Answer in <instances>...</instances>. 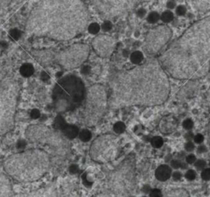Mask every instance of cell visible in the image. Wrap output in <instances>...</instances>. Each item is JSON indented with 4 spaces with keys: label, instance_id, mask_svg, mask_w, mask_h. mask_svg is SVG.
Here are the masks:
<instances>
[{
    "label": "cell",
    "instance_id": "52a82bcc",
    "mask_svg": "<svg viewBox=\"0 0 210 197\" xmlns=\"http://www.w3.org/2000/svg\"><path fill=\"white\" fill-rule=\"evenodd\" d=\"M84 100L82 119L86 125L93 127L101 119L106 109L108 103L106 91L101 85L91 86L86 91Z\"/></svg>",
    "mask_w": 210,
    "mask_h": 197
},
{
    "label": "cell",
    "instance_id": "9c48e42d",
    "mask_svg": "<svg viewBox=\"0 0 210 197\" xmlns=\"http://www.w3.org/2000/svg\"><path fill=\"white\" fill-rule=\"evenodd\" d=\"M135 178L134 163L131 159H126L110 174L108 186L115 195H128L135 187Z\"/></svg>",
    "mask_w": 210,
    "mask_h": 197
},
{
    "label": "cell",
    "instance_id": "2e32d148",
    "mask_svg": "<svg viewBox=\"0 0 210 197\" xmlns=\"http://www.w3.org/2000/svg\"><path fill=\"white\" fill-rule=\"evenodd\" d=\"M160 131L164 134L172 133L177 127V121L172 115L164 117L159 123Z\"/></svg>",
    "mask_w": 210,
    "mask_h": 197
},
{
    "label": "cell",
    "instance_id": "5bb4252c",
    "mask_svg": "<svg viewBox=\"0 0 210 197\" xmlns=\"http://www.w3.org/2000/svg\"><path fill=\"white\" fill-rule=\"evenodd\" d=\"M94 51L101 58H109L116 48V39L111 35L102 34L95 36L92 41Z\"/></svg>",
    "mask_w": 210,
    "mask_h": 197
},
{
    "label": "cell",
    "instance_id": "ac0fdd59",
    "mask_svg": "<svg viewBox=\"0 0 210 197\" xmlns=\"http://www.w3.org/2000/svg\"><path fill=\"white\" fill-rule=\"evenodd\" d=\"M172 175V169L168 165H160L155 171V177L159 181H165L170 178Z\"/></svg>",
    "mask_w": 210,
    "mask_h": 197
},
{
    "label": "cell",
    "instance_id": "f907efd6",
    "mask_svg": "<svg viewBox=\"0 0 210 197\" xmlns=\"http://www.w3.org/2000/svg\"><path fill=\"white\" fill-rule=\"evenodd\" d=\"M208 92H209V94H210V87H209V89H208Z\"/></svg>",
    "mask_w": 210,
    "mask_h": 197
},
{
    "label": "cell",
    "instance_id": "8fae6325",
    "mask_svg": "<svg viewBox=\"0 0 210 197\" xmlns=\"http://www.w3.org/2000/svg\"><path fill=\"white\" fill-rule=\"evenodd\" d=\"M90 56V47L87 44L77 43L56 53V62L65 69L79 67Z\"/></svg>",
    "mask_w": 210,
    "mask_h": 197
},
{
    "label": "cell",
    "instance_id": "9a60e30c",
    "mask_svg": "<svg viewBox=\"0 0 210 197\" xmlns=\"http://www.w3.org/2000/svg\"><path fill=\"white\" fill-rule=\"evenodd\" d=\"M39 63L44 65H49L56 61V53L53 51H51L49 49L46 50H39V51H34L32 53Z\"/></svg>",
    "mask_w": 210,
    "mask_h": 197
},
{
    "label": "cell",
    "instance_id": "8992f818",
    "mask_svg": "<svg viewBox=\"0 0 210 197\" xmlns=\"http://www.w3.org/2000/svg\"><path fill=\"white\" fill-rule=\"evenodd\" d=\"M18 96L19 86L14 79L2 81L0 86V136L13 128Z\"/></svg>",
    "mask_w": 210,
    "mask_h": 197
},
{
    "label": "cell",
    "instance_id": "ba28073f",
    "mask_svg": "<svg viewBox=\"0 0 210 197\" xmlns=\"http://www.w3.org/2000/svg\"><path fill=\"white\" fill-rule=\"evenodd\" d=\"M122 151V140L118 136L104 134L99 136L90 146V155L94 161L106 163L119 157Z\"/></svg>",
    "mask_w": 210,
    "mask_h": 197
},
{
    "label": "cell",
    "instance_id": "7c38bea8",
    "mask_svg": "<svg viewBox=\"0 0 210 197\" xmlns=\"http://www.w3.org/2000/svg\"><path fill=\"white\" fill-rule=\"evenodd\" d=\"M92 4L107 20L125 16L136 6L138 0H91Z\"/></svg>",
    "mask_w": 210,
    "mask_h": 197
},
{
    "label": "cell",
    "instance_id": "816d5d0a",
    "mask_svg": "<svg viewBox=\"0 0 210 197\" xmlns=\"http://www.w3.org/2000/svg\"><path fill=\"white\" fill-rule=\"evenodd\" d=\"M209 138H210V131H209Z\"/></svg>",
    "mask_w": 210,
    "mask_h": 197
},
{
    "label": "cell",
    "instance_id": "30bf717a",
    "mask_svg": "<svg viewBox=\"0 0 210 197\" xmlns=\"http://www.w3.org/2000/svg\"><path fill=\"white\" fill-rule=\"evenodd\" d=\"M25 136L31 142L49 145L58 149L59 152L67 151V144L63 140L64 138L46 126L30 125L25 131Z\"/></svg>",
    "mask_w": 210,
    "mask_h": 197
},
{
    "label": "cell",
    "instance_id": "4fadbf2b",
    "mask_svg": "<svg viewBox=\"0 0 210 197\" xmlns=\"http://www.w3.org/2000/svg\"><path fill=\"white\" fill-rule=\"evenodd\" d=\"M172 35V31L168 26H158L150 30L144 41V53L150 57L155 56L161 51Z\"/></svg>",
    "mask_w": 210,
    "mask_h": 197
},
{
    "label": "cell",
    "instance_id": "4316f807",
    "mask_svg": "<svg viewBox=\"0 0 210 197\" xmlns=\"http://www.w3.org/2000/svg\"><path fill=\"white\" fill-rule=\"evenodd\" d=\"M161 19L162 21L163 22H170L171 21H172L173 19V13L170 11H166L164 12L161 15Z\"/></svg>",
    "mask_w": 210,
    "mask_h": 197
},
{
    "label": "cell",
    "instance_id": "b9f144b4",
    "mask_svg": "<svg viewBox=\"0 0 210 197\" xmlns=\"http://www.w3.org/2000/svg\"><path fill=\"white\" fill-rule=\"evenodd\" d=\"M181 177H182V174L180 172H175L172 174V178L174 181H179Z\"/></svg>",
    "mask_w": 210,
    "mask_h": 197
},
{
    "label": "cell",
    "instance_id": "f35d334b",
    "mask_svg": "<svg viewBox=\"0 0 210 197\" xmlns=\"http://www.w3.org/2000/svg\"><path fill=\"white\" fill-rule=\"evenodd\" d=\"M186 12V8H185L184 6H179V7H177V8H176V13L178 14V15H184V14Z\"/></svg>",
    "mask_w": 210,
    "mask_h": 197
},
{
    "label": "cell",
    "instance_id": "f5cc1de1",
    "mask_svg": "<svg viewBox=\"0 0 210 197\" xmlns=\"http://www.w3.org/2000/svg\"><path fill=\"white\" fill-rule=\"evenodd\" d=\"M209 165H210V163H209Z\"/></svg>",
    "mask_w": 210,
    "mask_h": 197
},
{
    "label": "cell",
    "instance_id": "d6a6232c",
    "mask_svg": "<svg viewBox=\"0 0 210 197\" xmlns=\"http://www.w3.org/2000/svg\"><path fill=\"white\" fill-rule=\"evenodd\" d=\"M201 177L204 181H209L210 180V168L203 169V172H201Z\"/></svg>",
    "mask_w": 210,
    "mask_h": 197
},
{
    "label": "cell",
    "instance_id": "7402d4cb",
    "mask_svg": "<svg viewBox=\"0 0 210 197\" xmlns=\"http://www.w3.org/2000/svg\"><path fill=\"white\" fill-rule=\"evenodd\" d=\"M131 60L134 64H140L144 60V54L141 51H136L132 53Z\"/></svg>",
    "mask_w": 210,
    "mask_h": 197
},
{
    "label": "cell",
    "instance_id": "5b68a950",
    "mask_svg": "<svg viewBox=\"0 0 210 197\" xmlns=\"http://www.w3.org/2000/svg\"><path fill=\"white\" fill-rule=\"evenodd\" d=\"M86 95V87L81 78L68 75L56 83L53 91L54 109L58 113L74 110L82 104Z\"/></svg>",
    "mask_w": 210,
    "mask_h": 197
},
{
    "label": "cell",
    "instance_id": "603a6c76",
    "mask_svg": "<svg viewBox=\"0 0 210 197\" xmlns=\"http://www.w3.org/2000/svg\"><path fill=\"white\" fill-rule=\"evenodd\" d=\"M79 137H80V139H81L82 141L87 142L91 139L92 134H91V132L89 130L84 129V130H82L80 133H79Z\"/></svg>",
    "mask_w": 210,
    "mask_h": 197
},
{
    "label": "cell",
    "instance_id": "ffe728a7",
    "mask_svg": "<svg viewBox=\"0 0 210 197\" xmlns=\"http://www.w3.org/2000/svg\"><path fill=\"white\" fill-rule=\"evenodd\" d=\"M194 6L199 11H208L210 10V0H195Z\"/></svg>",
    "mask_w": 210,
    "mask_h": 197
},
{
    "label": "cell",
    "instance_id": "484cf974",
    "mask_svg": "<svg viewBox=\"0 0 210 197\" xmlns=\"http://www.w3.org/2000/svg\"><path fill=\"white\" fill-rule=\"evenodd\" d=\"M159 18H160L159 14L156 12H152L149 14L148 17H147V20H148V21L150 23L153 24L155 23V22H157V21L159 20Z\"/></svg>",
    "mask_w": 210,
    "mask_h": 197
},
{
    "label": "cell",
    "instance_id": "d6986e66",
    "mask_svg": "<svg viewBox=\"0 0 210 197\" xmlns=\"http://www.w3.org/2000/svg\"><path fill=\"white\" fill-rule=\"evenodd\" d=\"M62 134L68 139H74L79 135V129L75 125H71V124H65L62 128Z\"/></svg>",
    "mask_w": 210,
    "mask_h": 197
},
{
    "label": "cell",
    "instance_id": "8d00e7d4",
    "mask_svg": "<svg viewBox=\"0 0 210 197\" xmlns=\"http://www.w3.org/2000/svg\"><path fill=\"white\" fill-rule=\"evenodd\" d=\"M203 140H204V137H203V135L201 134L196 135V136L194 137V142L197 143V144H201V143L203 141Z\"/></svg>",
    "mask_w": 210,
    "mask_h": 197
},
{
    "label": "cell",
    "instance_id": "ab89813d",
    "mask_svg": "<svg viewBox=\"0 0 210 197\" xmlns=\"http://www.w3.org/2000/svg\"><path fill=\"white\" fill-rule=\"evenodd\" d=\"M196 160V157L194 154H189V155L186 157V162L188 163H194Z\"/></svg>",
    "mask_w": 210,
    "mask_h": 197
},
{
    "label": "cell",
    "instance_id": "74e56055",
    "mask_svg": "<svg viewBox=\"0 0 210 197\" xmlns=\"http://www.w3.org/2000/svg\"><path fill=\"white\" fill-rule=\"evenodd\" d=\"M171 166L173 168L177 169V168L181 167V163L179 160H172L171 162Z\"/></svg>",
    "mask_w": 210,
    "mask_h": 197
},
{
    "label": "cell",
    "instance_id": "d4e9b609",
    "mask_svg": "<svg viewBox=\"0 0 210 197\" xmlns=\"http://www.w3.org/2000/svg\"><path fill=\"white\" fill-rule=\"evenodd\" d=\"M125 130H126V126H125V124L123 122H118L113 126V131L117 134H121V133L124 132Z\"/></svg>",
    "mask_w": 210,
    "mask_h": 197
},
{
    "label": "cell",
    "instance_id": "277c9868",
    "mask_svg": "<svg viewBox=\"0 0 210 197\" xmlns=\"http://www.w3.org/2000/svg\"><path fill=\"white\" fill-rule=\"evenodd\" d=\"M6 173L20 182H32L40 179L50 168L49 154L41 150H29L15 154L5 160Z\"/></svg>",
    "mask_w": 210,
    "mask_h": 197
},
{
    "label": "cell",
    "instance_id": "f1b7e54d",
    "mask_svg": "<svg viewBox=\"0 0 210 197\" xmlns=\"http://www.w3.org/2000/svg\"><path fill=\"white\" fill-rule=\"evenodd\" d=\"M99 30H100V26H99V24L97 23H92L88 26V30L90 31V33L94 34V35L99 33Z\"/></svg>",
    "mask_w": 210,
    "mask_h": 197
},
{
    "label": "cell",
    "instance_id": "3957f363",
    "mask_svg": "<svg viewBox=\"0 0 210 197\" xmlns=\"http://www.w3.org/2000/svg\"><path fill=\"white\" fill-rule=\"evenodd\" d=\"M210 60V16L195 21L160 56L159 63L170 77L191 78Z\"/></svg>",
    "mask_w": 210,
    "mask_h": 197
},
{
    "label": "cell",
    "instance_id": "ee69618b",
    "mask_svg": "<svg viewBox=\"0 0 210 197\" xmlns=\"http://www.w3.org/2000/svg\"><path fill=\"white\" fill-rule=\"evenodd\" d=\"M206 151H207V147H206L205 146H199L198 150H197V152H198V153H200V154L204 153V152H206Z\"/></svg>",
    "mask_w": 210,
    "mask_h": 197
},
{
    "label": "cell",
    "instance_id": "4dcf8cb0",
    "mask_svg": "<svg viewBox=\"0 0 210 197\" xmlns=\"http://www.w3.org/2000/svg\"><path fill=\"white\" fill-rule=\"evenodd\" d=\"M185 177L188 181H193L196 177V172L194 170H188L185 173Z\"/></svg>",
    "mask_w": 210,
    "mask_h": 197
},
{
    "label": "cell",
    "instance_id": "1f68e13d",
    "mask_svg": "<svg viewBox=\"0 0 210 197\" xmlns=\"http://www.w3.org/2000/svg\"><path fill=\"white\" fill-rule=\"evenodd\" d=\"M194 126V123L191 119H186L183 122V128H185V130H191Z\"/></svg>",
    "mask_w": 210,
    "mask_h": 197
},
{
    "label": "cell",
    "instance_id": "d590c367",
    "mask_svg": "<svg viewBox=\"0 0 210 197\" xmlns=\"http://www.w3.org/2000/svg\"><path fill=\"white\" fill-rule=\"evenodd\" d=\"M150 196L152 197H160L162 196V192L161 190H159V189H154L150 191Z\"/></svg>",
    "mask_w": 210,
    "mask_h": 197
},
{
    "label": "cell",
    "instance_id": "6da1fadb",
    "mask_svg": "<svg viewBox=\"0 0 210 197\" xmlns=\"http://www.w3.org/2000/svg\"><path fill=\"white\" fill-rule=\"evenodd\" d=\"M111 104L116 106H155L169 96L170 82L159 61L150 60L118 72L111 80Z\"/></svg>",
    "mask_w": 210,
    "mask_h": 197
},
{
    "label": "cell",
    "instance_id": "44dd1931",
    "mask_svg": "<svg viewBox=\"0 0 210 197\" xmlns=\"http://www.w3.org/2000/svg\"><path fill=\"white\" fill-rule=\"evenodd\" d=\"M21 74L25 77H29L34 73V67L30 63H25L20 68Z\"/></svg>",
    "mask_w": 210,
    "mask_h": 197
},
{
    "label": "cell",
    "instance_id": "7bdbcfd3",
    "mask_svg": "<svg viewBox=\"0 0 210 197\" xmlns=\"http://www.w3.org/2000/svg\"><path fill=\"white\" fill-rule=\"evenodd\" d=\"M30 115H31V118H37L39 116V112L38 111L37 109H34V110H32V111H31V114H30Z\"/></svg>",
    "mask_w": 210,
    "mask_h": 197
},
{
    "label": "cell",
    "instance_id": "e575fe53",
    "mask_svg": "<svg viewBox=\"0 0 210 197\" xmlns=\"http://www.w3.org/2000/svg\"><path fill=\"white\" fill-rule=\"evenodd\" d=\"M112 28V23L111 21H109V20H107L104 22L103 24V26H102V29L104 30V31H109V30H111Z\"/></svg>",
    "mask_w": 210,
    "mask_h": 197
},
{
    "label": "cell",
    "instance_id": "f6af8a7d",
    "mask_svg": "<svg viewBox=\"0 0 210 197\" xmlns=\"http://www.w3.org/2000/svg\"><path fill=\"white\" fill-rule=\"evenodd\" d=\"M90 72V67H88V66H86V67H84L82 69H81V72H83L84 74H87Z\"/></svg>",
    "mask_w": 210,
    "mask_h": 197
},
{
    "label": "cell",
    "instance_id": "7a4b0ae2",
    "mask_svg": "<svg viewBox=\"0 0 210 197\" xmlns=\"http://www.w3.org/2000/svg\"><path fill=\"white\" fill-rule=\"evenodd\" d=\"M89 21V10L82 0H40L28 17L25 32L65 41L81 35Z\"/></svg>",
    "mask_w": 210,
    "mask_h": 197
},
{
    "label": "cell",
    "instance_id": "bcb514c9",
    "mask_svg": "<svg viewBox=\"0 0 210 197\" xmlns=\"http://www.w3.org/2000/svg\"><path fill=\"white\" fill-rule=\"evenodd\" d=\"M185 137L187 140H191V139H193V138H194V135L192 134L191 132H188V133L185 135Z\"/></svg>",
    "mask_w": 210,
    "mask_h": 197
},
{
    "label": "cell",
    "instance_id": "681fc988",
    "mask_svg": "<svg viewBox=\"0 0 210 197\" xmlns=\"http://www.w3.org/2000/svg\"><path fill=\"white\" fill-rule=\"evenodd\" d=\"M145 10H143V9L140 10V11L138 12V16H141V17L145 16Z\"/></svg>",
    "mask_w": 210,
    "mask_h": 197
},
{
    "label": "cell",
    "instance_id": "c3c4849f",
    "mask_svg": "<svg viewBox=\"0 0 210 197\" xmlns=\"http://www.w3.org/2000/svg\"><path fill=\"white\" fill-rule=\"evenodd\" d=\"M71 172H73V173H75V172H76L78 171V168L76 167V166H75V165H73L72 167H71Z\"/></svg>",
    "mask_w": 210,
    "mask_h": 197
},
{
    "label": "cell",
    "instance_id": "836d02e7",
    "mask_svg": "<svg viewBox=\"0 0 210 197\" xmlns=\"http://www.w3.org/2000/svg\"><path fill=\"white\" fill-rule=\"evenodd\" d=\"M195 168H196L198 170H203L206 166V162L204 160H198L196 163H195Z\"/></svg>",
    "mask_w": 210,
    "mask_h": 197
},
{
    "label": "cell",
    "instance_id": "83f0119b",
    "mask_svg": "<svg viewBox=\"0 0 210 197\" xmlns=\"http://www.w3.org/2000/svg\"><path fill=\"white\" fill-rule=\"evenodd\" d=\"M173 192L172 194H167V195L169 196H187L189 194L186 192V190L183 189H176V190H172Z\"/></svg>",
    "mask_w": 210,
    "mask_h": 197
},
{
    "label": "cell",
    "instance_id": "e0dca14e",
    "mask_svg": "<svg viewBox=\"0 0 210 197\" xmlns=\"http://www.w3.org/2000/svg\"><path fill=\"white\" fill-rule=\"evenodd\" d=\"M12 195V187L9 176L0 172V196H10Z\"/></svg>",
    "mask_w": 210,
    "mask_h": 197
},
{
    "label": "cell",
    "instance_id": "60d3db41",
    "mask_svg": "<svg viewBox=\"0 0 210 197\" xmlns=\"http://www.w3.org/2000/svg\"><path fill=\"white\" fill-rule=\"evenodd\" d=\"M185 150H187V151L194 150V143H192L191 141L187 142L186 144H185Z\"/></svg>",
    "mask_w": 210,
    "mask_h": 197
},
{
    "label": "cell",
    "instance_id": "f546056e",
    "mask_svg": "<svg viewBox=\"0 0 210 197\" xmlns=\"http://www.w3.org/2000/svg\"><path fill=\"white\" fill-rule=\"evenodd\" d=\"M65 124H66V123H65V121L63 120V118H62V117L59 116L56 118L55 122H54V128H57V129H61Z\"/></svg>",
    "mask_w": 210,
    "mask_h": 197
},
{
    "label": "cell",
    "instance_id": "cb8c5ba5",
    "mask_svg": "<svg viewBox=\"0 0 210 197\" xmlns=\"http://www.w3.org/2000/svg\"><path fill=\"white\" fill-rule=\"evenodd\" d=\"M151 145L154 148H161L163 145V140L161 137H154L151 140Z\"/></svg>",
    "mask_w": 210,
    "mask_h": 197
},
{
    "label": "cell",
    "instance_id": "7dc6e473",
    "mask_svg": "<svg viewBox=\"0 0 210 197\" xmlns=\"http://www.w3.org/2000/svg\"><path fill=\"white\" fill-rule=\"evenodd\" d=\"M41 78H42V80H44V81H46L47 79L49 78V77L46 74V73H45V72H43V73H42Z\"/></svg>",
    "mask_w": 210,
    "mask_h": 197
}]
</instances>
